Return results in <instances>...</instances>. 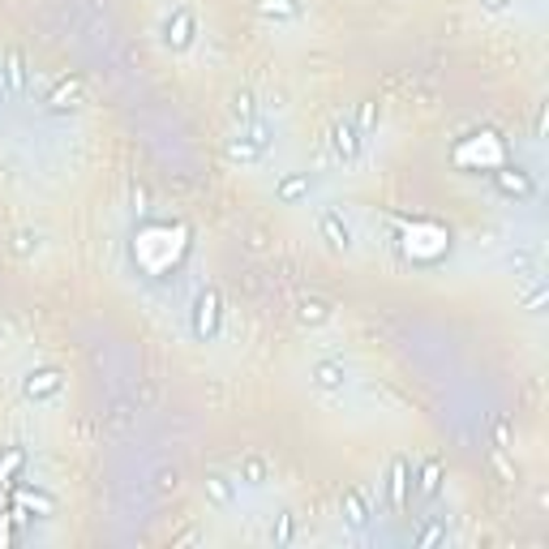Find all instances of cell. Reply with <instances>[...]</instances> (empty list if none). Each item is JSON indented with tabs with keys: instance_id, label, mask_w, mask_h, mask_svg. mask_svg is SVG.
I'll return each instance as SVG.
<instances>
[{
	"instance_id": "obj_1",
	"label": "cell",
	"mask_w": 549,
	"mask_h": 549,
	"mask_svg": "<svg viewBox=\"0 0 549 549\" xmlns=\"http://www.w3.org/2000/svg\"><path fill=\"white\" fill-rule=\"evenodd\" d=\"M270 146H275V125L258 117V120H249V125H240L237 142L228 146V155L240 159V164H258Z\"/></svg>"
},
{
	"instance_id": "obj_2",
	"label": "cell",
	"mask_w": 549,
	"mask_h": 549,
	"mask_svg": "<svg viewBox=\"0 0 549 549\" xmlns=\"http://www.w3.org/2000/svg\"><path fill=\"white\" fill-rule=\"evenodd\" d=\"M190 327H193V339H202V343H211L219 335V327H223V296H219L215 287H202L193 296Z\"/></svg>"
},
{
	"instance_id": "obj_3",
	"label": "cell",
	"mask_w": 549,
	"mask_h": 549,
	"mask_svg": "<svg viewBox=\"0 0 549 549\" xmlns=\"http://www.w3.org/2000/svg\"><path fill=\"white\" fill-rule=\"evenodd\" d=\"M193 39H198V18H193L190 4H176V9L167 13V22H164V48L190 52Z\"/></svg>"
},
{
	"instance_id": "obj_4",
	"label": "cell",
	"mask_w": 549,
	"mask_h": 549,
	"mask_svg": "<svg viewBox=\"0 0 549 549\" xmlns=\"http://www.w3.org/2000/svg\"><path fill=\"white\" fill-rule=\"evenodd\" d=\"M318 237L327 240L331 249H352V228H348V219H343V211L339 206H322L318 211Z\"/></svg>"
},
{
	"instance_id": "obj_5",
	"label": "cell",
	"mask_w": 549,
	"mask_h": 549,
	"mask_svg": "<svg viewBox=\"0 0 549 549\" xmlns=\"http://www.w3.org/2000/svg\"><path fill=\"white\" fill-rule=\"evenodd\" d=\"M331 150L339 164H357L360 150H365V133H360V125H352V120H339L331 129Z\"/></svg>"
},
{
	"instance_id": "obj_6",
	"label": "cell",
	"mask_w": 549,
	"mask_h": 549,
	"mask_svg": "<svg viewBox=\"0 0 549 549\" xmlns=\"http://www.w3.org/2000/svg\"><path fill=\"white\" fill-rule=\"evenodd\" d=\"M202 494H206V502L211 506H219V511H232L240 502V480L228 477V472H206L202 477Z\"/></svg>"
},
{
	"instance_id": "obj_7",
	"label": "cell",
	"mask_w": 549,
	"mask_h": 549,
	"mask_svg": "<svg viewBox=\"0 0 549 549\" xmlns=\"http://www.w3.org/2000/svg\"><path fill=\"white\" fill-rule=\"evenodd\" d=\"M310 383L318 386V391H327V395H339V391L348 386V369H343V360L322 357L310 365Z\"/></svg>"
},
{
	"instance_id": "obj_8",
	"label": "cell",
	"mask_w": 549,
	"mask_h": 549,
	"mask_svg": "<svg viewBox=\"0 0 549 549\" xmlns=\"http://www.w3.org/2000/svg\"><path fill=\"white\" fill-rule=\"evenodd\" d=\"M310 193H313V176H310V172H287V176H279V181H275V198H279L284 206H301Z\"/></svg>"
},
{
	"instance_id": "obj_9",
	"label": "cell",
	"mask_w": 549,
	"mask_h": 549,
	"mask_svg": "<svg viewBox=\"0 0 549 549\" xmlns=\"http://www.w3.org/2000/svg\"><path fill=\"white\" fill-rule=\"evenodd\" d=\"M408 477H412V464H408L404 455H400V459H391V472H386V502H391V511H404Z\"/></svg>"
},
{
	"instance_id": "obj_10",
	"label": "cell",
	"mask_w": 549,
	"mask_h": 549,
	"mask_svg": "<svg viewBox=\"0 0 549 549\" xmlns=\"http://www.w3.org/2000/svg\"><path fill=\"white\" fill-rule=\"evenodd\" d=\"M4 95L9 99L26 95V56L22 52H9V56H4Z\"/></svg>"
},
{
	"instance_id": "obj_11",
	"label": "cell",
	"mask_w": 549,
	"mask_h": 549,
	"mask_svg": "<svg viewBox=\"0 0 549 549\" xmlns=\"http://www.w3.org/2000/svg\"><path fill=\"white\" fill-rule=\"evenodd\" d=\"M26 395H30V400H56V395H61V374H56V369L30 374V378H26Z\"/></svg>"
},
{
	"instance_id": "obj_12",
	"label": "cell",
	"mask_w": 549,
	"mask_h": 549,
	"mask_svg": "<svg viewBox=\"0 0 549 549\" xmlns=\"http://www.w3.org/2000/svg\"><path fill=\"white\" fill-rule=\"evenodd\" d=\"M77 95H82V86H77V77H61L56 82V91L48 95V108L52 112H65V108H77Z\"/></svg>"
},
{
	"instance_id": "obj_13",
	"label": "cell",
	"mask_w": 549,
	"mask_h": 549,
	"mask_svg": "<svg viewBox=\"0 0 549 549\" xmlns=\"http://www.w3.org/2000/svg\"><path fill=\"white\" fill-rule=\"evenodd\" d=\"M343 520H348V528L369 524V502H365L360 489H348V494H343Z\"/></svg>"
},
{
	"instance_id": "obj_14",
	"label": "cell",
	"mask_w": 549,
	"mask_h": 549,
	"mask_svg": "<svg viewBox=\"0 0 549 549\" xmlns=\"http://www.w3.org/2000/svg\"><path fill=\"white\" fill-rule=\"evenodd\" d=\"M498 181H502V190L515 193V198H532V190H537V185H532V176H528L524 167H502Z\"/></svg>"
},
{
	"instance_id": "obj_15",
	"label": "cell",
	"mask_w": 549,
	"mask_h": 549,
	"mask_svg": "<svg viewBox=\"0 0 549 549\" xmlns=\"http://www.w3.org/2000/svg\"><path fill=\"white\" fill-rule=\"evenodd\" d=\"M258 13L275 18V22H296L301 18V4L296 0H258Z\"/></svg>"
},
{
	"instance_id": "obj_16",
	"label": "cell",
	"mask_w": 549,
	"mask_h": 549,
	"mask_svg": "<svg viewBox=\"0 0 549 549\" xmlns=\"http://www.w3.org/2000/svg\"><path fill=\"white\" fill-rule=\"evenodd\" d=\"M237 480L240 485H266V464L258 459V455H249V459H240V468H237Z\"/></svg>"
},
{
	"instance_id": "obj_17",
	"label": "cell",
	"mask_w": 549,
	"mask_h": 549,
	"mask_svg": "<svg viewBox=\"0 0 549 549\" xmlns=\"http://www.w3.org/2000/svg\"><path fill=\"white\" fill-rule=\"evenodd\" d=\"M232 117H237L240 125L258 120V99H254V91H237V95H232Z\"/></svg>"
},
{
	"instance_id": "obj_18",
	"label": "cell",
	"mask_w": 549,
	"mask_h": 549,
	"mask_svg": "<svg viewBox=\"0 0 549 549\" xmlns=\"http://www.w3.org/2000/svg\"><path fill=\"white\" fill-rule=\"evenodd\" d=\"M438 480H442V468H438V459H425V464H421V485H416V489H421L425 498H433V494H438Z\"/></svg>"
},
{
	"instance_id": "obj_19",
	"label": "cell",
	"mask_w": 549,
	"mask_h": 549,
	"mask_svg": "<svg viewBox=\"0 0 549 549\" xmlns=\"http://www.w3.org/2000/svg\"><path fill=\"white\" fill-rule=\"evenodd\" d=\"M327 318H331L327 301H305V305H301V322H305V327H322Z\"/></svg>"
},
{
	"instance_id": "obj_20",
	"label": "cell",
	"mask_w": 549,
	"mask_h": 549,
	"mask_svg": "<svg viewBox=\"0 0 549 549\" xmlns=\"http://www.w3.org/2000/svg\"><path fill=\"white\" fill-rule=\"evenodd\" d=\"M541 296H545V287H541V284L528 292V310H532V313H537V305H541Z\"/></svg>"
},
{
	"instance_id": "obj_21",
	"label": "cell",
	"mask_w": 549,
	"mask_h": 549,
	"mask_svg": "<svg viewBox=\"0 0 549 549\" xmlns=\"http://www.w3.org/2000/svg\"><path fill=\"white\" fill-rule=\"evenodd\" d=\"M275 537H279V541H292V515L279 520V532H275Z\"/></svg>"
},
{
	"instance_id": "obj_22",
	"label": "cell",
	"mask_w": 549,
	"mask_h": 549,
	"mask_svg": "<svg viewBox=\"0 0 549 549\" xmlns=\"http://www.w3.org/2000/svg\"><path fill=\"white\" fill-rule=\"evenodd\" d=\"M374 117H378V112H374V103H365V108H360V125H374Z\"/></svg>"
},
{
	"instance_id": "obj_23",
	"label": "cell",
	"mask_w": 549,
	"mask_h": 549,
	"mask_svg": "<svg viewBox=\"0 0 549 549\" xmlns=\"http://www.w3.org/2000/svg\"><path fill=\"white\" fill-rule=\"evenodd\" d=\"M485 9H489V13H498V9H506V0H485Z\"/></svg>"
}]
</instances>
